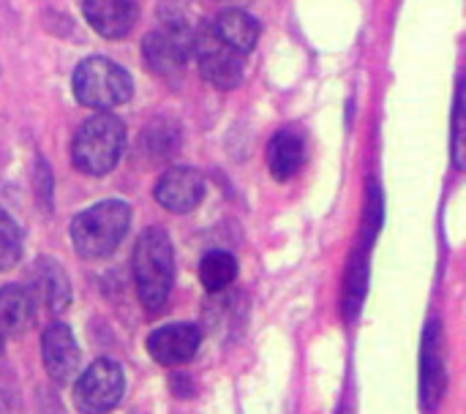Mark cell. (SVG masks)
<instances>
[{
    "label": "cell",
    "instance_id": "obj_1",
    "mask_svg": "<svg viewBox=\"0 0 466 414\" xmlns=\"http://www.w3.org/2000/svg\"><path fill=\"white\" fill-rule=\"evenodd\" d=\"M131 270L142 306L147 311H161L175 281V251L164 229L150 227L139 235L134 246Z\"/></svg>",
    "mask_w": 466,
    "mask_h": 414
},
{
    "label": "cell",
    "instance_id": "obj_2",
    "mask_svg": "<svg viewBox=\"0 0 466 414\" xmlns=\"http://www.w3.org/2000/svg\"><path fill=\"white\" fill-rule=\"evenodd\" d=\"M123 147H126L123 120H117L109 112H96L74 134L71 164L87 177H101L117 167Z\"/></svg>",
    "mask_w": 466,
    "mask_h": 414
},
{
    "label": "cell",
    "instance_id": "obj_3",
    "mask_svg": "<svg viewBox=\"0 0 466 414\" xmlns=\"http://www.w3.org/2000/svg\"><path fill=\"white\" fill-rule=\"evenodd\" d=\"M131 224V207L120 199L98 202L71 221V243L82 259L109 257L126 237Z\"/></svg>",
    "mask_w": 466,
    "mask_h": 414
},
{
    "label": "cell",
    "instance_id": "obj_4",
    "mask_svg": "<svg viewBox=\"0 0 466 414\" xmlns=\"http://www.w3.org/2000/svg\"><path fill=\"white\" fill-rule=\"evenodd\" d=\"M74 98L96 112H109L131 98L134 82L123 66L109 57H85L71 76Z\"/></svg>",
    "mask_w": 466,
    "mask_h": 414
},
{
    "label": "cell",
    "instance_id": "obj_5",
    "mask_svg": "<svg viewBox=\"0 0 466 414\" xmlns=\"http://www.w3.org/2000/svg\"><path fill=\"white\" fill-rule=\"evenodd\" d=\"M126 393V374L115 360H96L74 379V407L82 414L112 412Z\"/></svg>",
    "mask_w": 466,
    "mask_h": 414
},
{
    "label": "cell",
    "instance_id": "obj_6",
    "mask_svg": "<svg viewBox=\"0 0 466 414\" xmlns=\"http://www.w3.org/2000/svg\"><path fill=\"white\" fill-rule=\"evenodd\" d=\"M191 55L197 57L199 74L205 82H210L218 90H232L240 85L243 79V55L235 52L229 44H224L213 25H202L194 35H191Z\"/></svg>",
    "mask_w": 466,
    "mask_h": 414
},
{
    "label": "cell",
    "instance_id": "obj_7",
    "mask_svg": "<svg viewBox=\"0 0 466 414\" xmlns=\"http://www.w3.org/2000/svg\"><path fill=\"white\" fill-rule=\"evenodd\" d=\"M142 49L153 74L167 82H177L191 55V35L180 25H167L161 30H150L142 41Z\"/></svg>",
    "mask_w": 466,
    "mask_h": 414
},
{
    "label": "cell",
    "instance_id": "obj_8",
    "mask_svg": "<svg viewBox=\"0 0 466 414\" xmlns=\"http://www.w3.org/2000/svg\"><path fill=\"white\" fill-rule=\"evenodd\" d=\"M440 319H431L423 330V349H420V399L423 407L431 412L440 407L448 390V369H445V341H442Z\"/></svg>",
    "mask_w": 466,
    "mask_h": 414
},
{
    "label": "cell",
    "instance_id": "obj_9",
    "mask_svg": "<svg viewBox=\"0 0 466 414\" xmlns=\"http://www.w3.org/2000/svg\"><path fill=\"white\" fill-rule=\"evenodd\" d=\"M153 197L169 213H191L205 197V177L194 167H172L158 177Z\"/></svg>",
    "mask_w": 466,
    "mask_h": 414
},
{
    "label": "cell",
    "instance_id": "obj_10",
    "mask_svg": "<svg viewBox=\"0 0 466 414\" xmlns=\"http://www.w3.org/2000/svg\"><path fill=\"white\" fill-rule=\"evenodd\" d=\"M41 360H44V369H46L52 382L68 385L71 379H76L82 358H79V347H76L74 333H71L68 325L52 322L44 330V336H41Z\"/></svg>",
    "mask_w": 466,
    "mask_h": 414
},
{
    "label": "cell",
    "instance_id": "obj_11",
    "mask_svg": "<svg viewBox=\"0 0 466 414\" xmlns=\"http://www.w3.org/2000/svg\"><path fill=\"white\" fill-rule=\"evenodd\" d=\"M199 341L202 336L194 325H186V322L164 325L147 336V355L161 366H180L197 355Z\"/></svg>",
    "mask_w": 466,
    "mask_h": 414
},
{
    "label": "cell",
    "instance_id": "obj_12",
    "mask_svg": "<svg viewBox=\"0 0 466 414\" xmlns=\"http://www.w3.org/2000/svg\"><path fill=\"white\" fill-rule=\"evenodd\" d=\"M82 14L87 25L104 38H123L137 25L134 0H85Z\"/></svg>",
    "mask_w": 466,
    "mask_h": 414
},
{
    "label": "cell",
    "instance_id": "obj_13",
    "mask_svg": "<svg viewBox=\"0 0 466 414\" xmlns=\"http://www.w3.org/2000/svg\"><path fill=\"white\" fill-rule=\"evenodd\" d=\"M265 161H268V169L276 180H289L300 172L303 161H306V142L298 131L292 128H281L270 145H268V153H265Z\"/></svg>",
    "mask_w": 466,
    "mask_h": 414
},
{
    "label": "cell",
    "instance_id": "obj_14",
    "mask_svg": "<svg viewBox=\"0 0 466 414\" xmlns=\"http://www.w3.org/2000/svg\"><path fill=\"white\" fill-rule=\"evenodd\" d=\"M213 30H216V35L224 41V44H229L235 52H240L243 57L257 46V41H259V22L248 14V11H243V8H227V11H221L213 22Z\"/></svg>",
    "mask_w": 466,
    "mask_h": 414
},
{
    "label": "cell",
    "instance_id": "obj_15",
    "mask_svg": "<svg viewBox=\"0 0 466 414\" xmlns=\"http://www.w3.org/2000/svg\"><path fill=\"white\" fill-rule=\"evenodd\" d=\"M38 295L44 300V306L52 311V314H60L68 308L71 303V287H68V278L63 273V268L55 262V259H38L35 268H33V289L30 295Z\"/></svg>",
    "mask_w": 466,
    "mask_h": 414
},
{
    "label": "cell",
    "instance_id": "obj_16",
    "mask_svg": "<svg viewBox=\"0 0 466 414\" xmlns=\"http://www.w3.org/2000/svg\"><path fill=\"white\" fill-rule=\"evenodd\" d=\"M33 325V295L22 284L0 289V333L22 336Z\"/></svg>",
    "mask_w": 466,
    "mask_h": 414
},
{
    "label": "cell",
    "instance_id": "obj_17",
    "mask_svg": "<svg viewBox=\"0 0 466 414\" xmlns=\"http://www.w3.org/2000/svg\"><path fill=\"white\" fill-rule=\"evenodd\" d=\"M369 248L371 243L363 240L360 248H355L350 270H347V287H344V314L352 322L360 314L363 298H366V287H369Z\"/></svg>",
    "mask_w": 466,
    "mask_h": 414
},
{
    "label": "cell",
    "instance_id": "obj_18",
    "mask_svg": "<svg viewBox=\"0 0 466 414\" xmlns=\"http://www.w3.org/2000/svg\"><path fill=\"white\" fill-rule=\"evenodd\" d=\"M238 278V259L229 251H208L199 259V281L208 292H224Z\"/></svg>",
    "mask_w": 466,
    "mask_h": 414
},
{
    "label": "cell",
    "instance_id": "obj_19",
    "mask_svg": "<svg viewBox=\"0 0 466 414\" xmlns=\"http://www.w3.org/2000/svg\"><path fill=\"white\" fill-rule=\"evenodd\" d=\"M177 142H180V131L172 123H167V120H156L153 126H147L142 131L139 150L150 161H164V158H169L177 150Z\"/></svg>",
    "mask_w": 466,
    "mask_h": 414
},
{
    "label": "cell",
    "instance_id": "obj_20",
    "mask_svg": "<svg viewBox=\"0 0 466 414\" xmlns=\"http://www.w3.org/2000/svg\"><path fill=\"white\" fill-rule=\"evenodd\" d=\"M19 257H22V229L5 210H0V270L14 268Z\"/></svg>",
    "mask_w": 466,
    "mask_h": 414
},
{
    "label": "cell",
    "instance_id": "obj_21",
    "mask_svg": "<svg viewBox=\"0 0 466 414\" xmlns=\"http://www.w3.org/2000/svg\"><path fill=\"white\" fill-rule=\"evenodd\" d=\"M453 161L459 169H464V82H459L453 106Z\"/></svg>",
    "mask_w": 466,
    "mask_h": 414
},
{
    "label": "cell",
    "instance_id": "obj_22",
    "mask_svg": "<svg viewBox=\"0 0 466 414\" xmlns=\"http://www.w3.org/2000/svg\"><path fill=\"white\" fill-rule=\"evenodd\" d=\"M0 352H3V333H0Z\"/></svg>",
    "mask_w": 466,
    "mask_h": 414
}]
</instances>
